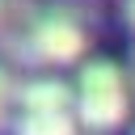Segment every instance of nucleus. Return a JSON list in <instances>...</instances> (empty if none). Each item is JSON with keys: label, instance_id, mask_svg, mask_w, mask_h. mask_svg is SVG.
Listing matches in <instances>:
<instances>
[{"label": "nucleus", "instance_id": "obj_1", "mask_svg": "<svg viewBox=\"0 0 135 135\" xmlns=\"http://www.w3.org/2000/svg\"><path fill=\"white\" fill-rule=\"evenodd\" d=\"M72 101H76V118L89 127V131H114L122 127L127 110H131V97H127V80L114 63L97 59V63H84L80 68V80L72 89Z\"/></svg>", "mask_w": 135, "mask_h": 135}, {"label": "nucleus", "instance_id": "obj_2", "mask_svg": "<svg viewBox=\"0 0 135 135\" xmlns=\"http://www.w3.org/2000/svg\"><path fill=\"white\" fill-rule=\"evenodd\" d=\"M25 42H30L34 59H42V63H76L89 46V34L72 13L55 8V13H42L25 25Z\"/></svg>", "mask_w": 135, "mask_h": 135}, {"label": "nucleus", "instance_id": "obj_6", "mask_svg": "<svg viewBox=\"0 0 135 135\" xmlns=\"http://www.w3.org/2000/svg\"><path fill=\"white\" fill-rule=\"evenodd\" d=\"M122 13H127V25L135 30V0H127V8H122Z\"/></svg>", "mask_w": 135, "mask_h": 135}, {"label": "nucleus", "instance_id": "obj_5", "mask_svg": "<svg viewBox=\"0 0 135 135\" xmlns=\"http://www.w3.org/2000/svg\"><path fill=\"white\" fill-rule=\"evenodd\" d=\"M8 101H13V80H8V72L0 68V122H4V110H8Z\"/></svg>", "mask_w": 135, "mask_h": 135}, {"label": "nucleus", "instance_id": "obj_3", "mask_svg": "<svg viewBox=\"0 0 135 135\" xmlns=\"http://www.w3.org/2000/svg\"><path fill=\"white\" fill-rule=\"evenodd\" d=\"M13 97L21 101L25 114H42V110H68L72 105V89L55 76H42V80H30L21 89H13Z\"/></svg>", "mask_w": 135, "mask_h": 135}, {"label": "nucleus", "instance_id": "obj_7", "mask_svg": "<svg viewBox=\"0 0 135 135\" xmlns=\"http://www.w3.org/2000/svg\"><path fill=\"white\" fill-rule=\"evenodd\" d=\"M0 25H4V4H0Z\"/></svg>", "mask_w": 135, "mask_h": 135}, {"label": "nucleus", "instance_id": "obj_4", "mask_svg": "<svg viewBox=\"0 0 135 135\" xmlns=\"http://www.w3.org/2000/svg\"><path fill=\"white\" fill-rule=\"evenodd\" d=\"M17 135H76L72 110H42V114H21Z\"/></svg>", "mask_w": 135, "mask_h": 135}]
</instances>
